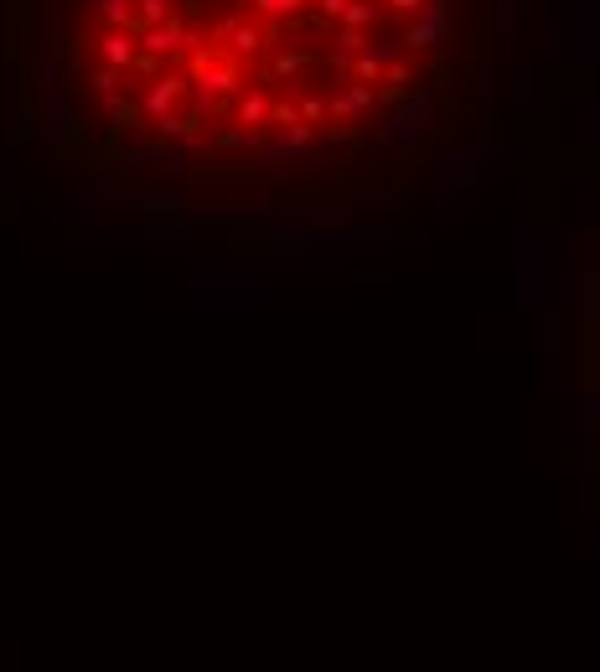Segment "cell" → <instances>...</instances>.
<instances>
[{"instance_id":"1","label":"cell","mask_w":600,"mask_h":672,"mask_svg":"<svg viewBox=\"0 0 600 672\" xmlns=\"http://www.w3.org/2000/svg\"><path fill=\"white\" fill-rule=\"evenodd\" d=\"M373 104H378V94L368 83H357L352 73H337L332 78V94H326V114L337 119V125H363V119L373 114Z\"/></svg>"},{"instance_id":"2","label":"cell","mask_w":600,"mask_h":672,"mask_svg":"<svg viewBox=\"0 0 600 672\" xmlns=\"http://www.w3.org/2000/svg\"><path fill=\"white\" fill-rule=\"evenodd\" d=\"M440 37H445V0H425V6H419V11L409 16L404 42H409L414 52H430Z\"/></svg>"},{"instance_id":"3","label":"cell","mask_w":600,"mask_h":672,"mask_svg":"<svg viewBox=\"0 0 600 672\" xmlns=\"http://www.w3.org/2000/svg\"><path fill=\"white\" fill-rule=\"evenodd\" d=\"M192 83H197V88H207V94H218V99H233L238 88H244V68H238L233 57H218V63H213V68H202Z\"/></svg>"},{"instance_id":"4","label":"cell","mask_w":600,"mask_h":672,"mask_svg":"<svg viewBox=\"0 0 600 672\" xmlns=\"http://www.w3.org/2000/svg\"><path fill=\"white\" fill-rule=\"evenodd\" d=\"M182 88H187V78H182V73H166V78H156V88H150V94L140 99V114H145V119H156V125H161V119L171 114V104L182 99Z\"/></svg>"},{"instance_id":"5","label":"cell","mask_w":600,"mask_h":672,"mask_svg":"<svg viewBox=\"0 0 600 672\" xmlns=\"http://www.w3.org/2000/svg\"><path fill=\"white\" fill-rule=\"evenodd\" d=\"M269 109H275V94L259 83V88H249L238 104H228V114L238 119V125H249V130H259V125H269Z\"/></svg>"},{"instance_id":"6","label":"cell","mask_w":600,"mask_h":672,"mask_svg":"<svg viewBox=\"0 0 600 672\" xmlns=\"http://www.w3.org/2000/svg\"><path fill=\"white\" fill-rule=\"evenodd\" d=\"M228 57H233V63H238V57H259L264 52V32H259V26H249V21H238L233 16V26H228Z\"/></svg>"},{"instance_id":"7","label":"cell","mask_w":600,"mask_h":672,"mask_svg":"<svg viewBox=\"0 0 600 672\" xmlns=\"http://www.w3.org/2000/svg\"><path fill=\"white\" fill-rule=\"evenodd\" d=\"M99 52H104V63H109V68H130V63H135V42H130L125 32H104Z\"/></svg>"},{"instance_id":"8","label":"cell","mask_w":600,"mask_h":672,"mask_svg":"<svg viewBox=\"0 0 600 672\" xmlns=\"http://www.w3.org/2000/svg\"><path fill=\"white\" fill-rule=\"evenodd\" d=\"M378 16H383L378 0H347L342 26H352V32H368V26H378Z\"/></svg>"},{"instance_id":"9","label":"cell","mask_w":600,"mask_h":672,"mask_svg":"<svg viewBox=\"0 0 600 672\" xmlns=\"http://www.w3.org/2000/svg\"><path fill=\"white\" fill-rule=\"evenodd\" d=\"M300 6H306V0H254V11L264 21H290V16H300Z\"/></svg>"},{"instance_id":"10","label":"cell","mask_w":600,"mask_h":672,"mask_svg":"<svg viewBox=\"0 0 600 672\" xmlns=\"http://www.w3.org/2000/svg\"><path fill=\"white\" fill-rule=\"evenodd\" d=\"M409 78H414V68H409V63H399V57H394V63H388V68H383V83H388V94H394V99H404Z\"/></svg>"},{"instance_id":"11","label":"cell","mask_w":600,"mask_h":672,"mask_svg":"<svg viewBox=\"0 0 600 672\" xmlns=\"http://www.w3.org/2000/svg\"><path fill=\"white\" fill-rule=\"evenodd\" d=\"M306 63H311L306 52H280V57H275V78H290V83H295V78H300V68H306Z\"/></svg>"},{"instance_id":"12","label":"cell","mask_w":600,"mask_h":672,"mask_svg":"<svg viewBox=\"0 0 600 672\" xmlns=\"http://www.w3.org/2000/svg\"><path fill=\"white\" fill-rule=\"evenodd\" d=\"M300 119H306V125H321V119H326V99L321 94H300Z\"/></svg>"},{"instance_id":"13","label":"cell","mask_w":600,"mask_h":672,"mask_svg":"<svg viewBox=\"0 0 600 672\" xmlns=\"http://www.w3.org/2000/svg\"><path fill=\"white\" fill-rule=\"evenodd\" d=\"M269 125H280V130H290V125H306V119H300V109L295 104H275V109H269Z\"/></svg>"},{"instance_id":"14","label":"cell","mask_w":600,"mask_h":672,"mask_svg":"<svg viewBox=\"0 0 600 672\" xmlns=\"http://www.w3.org/2000/svg\"><path fill=\"white\" fill-rule=\"evenodd\" d=\"M332 145H337V150L357 145V125H337V130H332Z\"/></svg>"},{"instance_id":"15","label":"cell","mask_w":600,"mask_h":672,"mask_svg":"<svg viewBox=\"0 0 600 672\" xmlns=\"http://www.w3.org/2000/svg\"><path fill=\"white\" fill-rule=\"evenodd\" d=\"M383 6H388V11H399V16H414L419 6H425V0H383Z\"/></svg>"},{"instance_id":"16","label":"cell","mask_w":600,"mask_h":672,"mask_svg":"<svg viewBox=\"0 0 600 672\" xmlns=\"http://www.w3.org/2000/svg\"><path fill=\"white\" fill-rule=\"evenodd\" d=\"M342 11H347V0H321V16H332V21H342Z\"/></svg>"},{"instance_id":"17","label":"cell","mask_w":600,"mask_h":672,"mask_svg":"<svg viewBox=\"0 0 600 672\" xmlns=\"http://www.w3.org/2000/svg\"><path fill=\"white\" fill-rule=\"evenodd\" d=\"M192 6H197V0H192Z\"/></svg>"}]
</instances>
